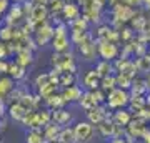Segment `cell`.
Masks as SVG:
<instances>
[{"label":"cell","mask_w":150,"mask_h":143,"mask_svg":"<svg viewBox=\"0 0 150 143\" xmlns=\"http://www.w3.org/2000/svg\"><path fill=\"white\" fill-rule=\"evenodd\" d=\"M130 101V93L122 88H113L108 92L107 100H105V106H108L110 110H118V108H125Z\"/></svg>","instance_id":"6da1fadb"},{"label":"cell","mask_w":150,"mask_h":143,"mask_svg":"<svg viewBox=\"0 0 150 143\" xmlns=\"http://www.w3.org/2000/svg\"><path fill=\"white\" fill-rule=\"evenodd\" d=\"M74 130V137H75V143H88L93 138V133H95V128L92 123H88L87 120L83 122H77L75 127H72Z\"/></svg>","instance_id":"7a4b0ae2"},{"label":"cell","mask_w":150,"mask_h":143,"mask_svg":"<svg viewBox=\"0 0 150 143\" xmlns=\"http://www.w3.org/2000/svg\"><path fill=\"white\" fill-rule=\"evenodd\" d=\"M97 53L102 57L105 62H113L118 57V47L117 43L107 42V40H98V47H97Z\"/></svg>","instance_id":"3957f363"},{"label":"cell","mask_w":150,"mask_h":143,"mask_svg":"<svg viewBox=\"0 0 150 143\" xmlns=\"http://www.w3.org/2000/svg\"><path fill=\"white\" fill-rule=\"evenodd\" d=\"M54 38V27L43 22L42 25H38V28H35V42L40 47H45V43H48Z\"/></svg>","instance_id":"277c9868"},{"label":"cell","mask_w":150,"mask_h":143,"mask_svg":"<svg viewBox=\"0 0 150 143\" xmlns=\"http://www.w3.org/2000/svg\"><path fill=\"white\" fill-rule=\"evenodd\" d=\"M74 117H72V113L69 110H65V108H55V110H50V122L55 123V125H59V127H69L70 123H72Z\"/></svg>","instance_id":"5b68a950"},{"label":"cell","mask_w":150,"mask_h":143,"mask_svg":"<svg viewBox=\"0 0 150 143\" xmlns=\"http://www.w3.org/2000/svg\"><path fill=\"white\" fill-rule=\"evenodd\" d=\"M77 47H79V52H80L82 58L85 60V62H92V60H95L97 47H95V40H92V37H88L87 40H83L82 43H79Z\"/></svg>","instance_id":"8992f818"},{"label":"cell","mask_w":150,"mask_h":143,"mask_svg":"<svg viewBox=\"0 0 150 143\" xmlns=\"http://www.w3.org/2000/svg\"><path fill=\"white\" fill-rule=\"evenodd\" d=\"M107 117L108 115H107V111H105V108L100 106V105H97L95 108H92V110L87 111V118H88L87 122L92 123V125H98V123H102Z\"/></svg>","instance_id":"52a82bcc"},{"label":"cell","mask_w":150,"mask_h":143,"mask_svg":"<svg viewBox=\"0 0 150 143\" xmlns=\"http://www.w3.org/2000/svg\"><path fill=\"white\" fill-rule=\"evenodd\" d=\"M82 82L85 85V88L88 92H93L97 88H100V77L97 75L95 70H88L83 77H82Z\"/></svg>","instance_id":"ba28073f"},{"label":"cell","mask_w":150,"mask_h":143,"mask_svg":"<svg viewBox=\"0 0 150 143\" xmlns=\"http://www.w3.org/2000/svg\"><path fill=\"white\" fill-rule=\"evenodd\" d=\"M8 115H10V118L12 120H15V122H22L23 120V117L27 115V111H28V108L22 101H15V103H12L10 106H8Z\"/></svg>","instance_id":"9c48e42d"},{"label":"cell","mask_w":150,"mask_h":143,"mask_svg":"<svg viewBox=\"0 0 150 143\" xmlns=\"http://www.w3.org/2000/svg\"><path fill=\"white\" fill-rule=\"evenodd\" d=\"M132 113H130L129 110H125V108H118V110H115V113L112 115V122L115 123V125H118V127L125 128L127 125H129L130 122H132Z\"/></svg>","instance_id":"30bf717a"},{"label":"cell","mask_w":150,"mask_h":143,"mask_svg":"<svg viewBox=\"0 0 150 143\" xmlns=\"http://www.w3.org/2000/svg\"><path fill=\"white\" fill-rule=\"evenodd\" d=\"M82 88L79 85H70V87H65V90L62 92V98L65 100V103H72V101H79L82 97Z\"/></svg>","instance_id":"8fae6325"},{"label":"cell","mask_w":150,"mask_h":143,"mask_svg":"<svg viewBox=\"0 0 150 143\" xmlns=\"http://www.w3.org/2000/svg\"><path fill=\"white\" fill-rule=\"evenodd\" d=\"M52 47H54V50L57 53H67L70 50V38L69 35H64V37H54L52 40Z\"/></svg>","instance_id":"7c38bea8"},{"label":"cell","mask_w":150,"mask_h":143,"mask_svg":"<svg viewBox=\"0 0 150 143\" xmlns=\"http://www.w3.org/2000/svg\"><path fill=\"white\" fill-rule=\"evenodd\" d=\"M33 62V55H32V50L28 48H23V50H18L17 52V57H15V63L23 67V68H28V65Z\"/></svg>","instance_id":"4fadbf2b"},{"label":"cell","mask_w":150,"mask_h":143,"mask_svg":"<svg viewBox=\"0 0 150 143\" xmlns=\"http://www.w3.org/2000/svg\"><path fill=\"white\" fill-rule=\"evenodd\" d=\"M13 88H15V80L12 77H7V75L0 77V98H4L8 93H12Z\"/></svg>","instance_id":"5bb4252c"},{"label":"cell","mask_w":150,"mask_h":143,"mask_svg":"<svg viewBox=\"0 0 150 143\" xmlns=\"http://www.w3.org/2000/svg\"><path fill=\"white\" fill-rule=\"evenodd\" d=\"M79 103H80V106L83 108L85 111H88V110H92V108H95L98 103H97V100L93 98V93L92 92H83L82 93V97H80V100H79Z\"/></svg>","instance_id":"9a60e30c"},{"label":"cell","mask_w":150,"mask_h":143,"mask_svg":"<svg viewBox=\"0 0 150 143\" xmlns=\"http://www.w3.org/2000/svg\"><path fill=\"white\" fill-rule=\"evenodd\" d=\"M12 78L15 80H22L25 78V75H27V68H23V67H20V65H17L15 62H8V73Z\"/></svg>","instance_id":"2e32d148"},{"label":"cell","mask_w":150,"mask_h":143,"mask_svg":"<svg viewBox=\"0 0 150 143\" xmlns=\"http://www.w3.org/2000/svg\"><path fill=\"white\" fill-rule=\"evenodd\" d=\"M25 143H47L43 138L42 128H33L25 133Z\"/></svg>","instance_id":"e0dca14e"},{"label":"cell","mask_w":150,"mask_h":143,"mask_svg":"<svg viewBox=\"0 0 150 143\" xmlns=\"http://www.w3.org/2000/svg\"><path fill=\"white\" fill-rule=\"evenodd\" d=\"M62 13H64V17L69 22H72V20H75V18H79L80 10H79V7L75 5V4H65V5L62 7Z\"/></svg>","instance_id":"ac0fdd59"},{"label":"cell","mask_w":150,"mask_h":143,"mask_svg":"<svg viewBox=\"0 0 150 143\" xmlns=\"http://www.w3.org/2000/svg\"><path fill=\"white\" fill-rule=\"evenodd\" d=\"M57 142H60V143H75V137H74V130H72V127L60 128V133H59Z\"/></svg>","instance_id":"d6986e66"},{"label":"cell","mask_w":150,"mask_h":143,"mask_svg":"<svg viewBox=\"0 0 150 143\" xmlns=\"http://www.w3.org/2000/svg\"><path fill=\"white\" fill-rule=\"evenodd\" d=\"M95 72H97V75L102 78V77H105V75L113 73V67H112V63H110V62L102 60V62H98V63L95 65Z\"/></svg>","instance_id":"ffe728a7"},{"label":"cell","mask_w":150,"mask_h":143,"mask_svg":"<svg viewBox=\"0 0 150 143\" xmlns=\"http://www.w3.org/2000/svg\"><path fill=\"white\" fill-rule=\"evenodd\" d=\"M100 88L103 92H110L115 88V73H110V75H105L100 78Z\"/></svg>","instance_id":"44dd1931"},{"label":"cell","mask_w":150,"mask_h":143,"mask_svg":"<svg viewBox=\"0 0 150 143\" xmlns=\"http://www.w3.org/2000/svg\"><path fill=\"white\" fill-rule=\"evenodd\" d=\"M77 77L75 73H69V72H60V78H59V85L62 87H70V85H77Z\"/></svg>","instance_id":"7402d4cb"},{"label":"cell","mask_w":150,"mask_h":143,"mask_svg":"<svg viewBox=\"0 0 150 143\" xmlns=\"http://www.w3.org/2000/svg\"><path fill=\"white\" fill-rule=\"evenodd\" d=\"M45 101H47V105L48 106H52V108H62V106L65 105V100L62 98V95H50L48 98H45Z\"/></svg>","instance_id":"603a6c76"},{"label":"cell","mask_w":150,"mask_h":143,"mask_svg":"<svg viewBox=\"0 0 150 143\" xmlns=\"http://www.w3.org/2000/svg\"><path fill=\"white\" fill-rule=\"evenodd\" d=\"M13 38V27L10 25H5L0 28V42L7 43L8 40H12Z\"/></svg>","instance_id":"cb8c5ba5"},{"label":"cell","mask_w":150,"mask_h":143,"mask_svg":"<svg viewBox=\"0 0 150 143\" xmlns=\"http://www.w3.org/2000/svg\"><path fill=\"white\" fill-rule=\"evenodd\" d=\"M135 67H137V72H149L150 70V55H145V57L139 58Z\"/></svg>","instance_id":"d4e9b609"},{"label":"cell","mask_w":150,"mask_h":143,"mask_svg":"<svg viewBox=\"0 0 150 143\" xmlns=\"http://www.w3.org/2000/svg\"><path fill=\"white\" fill-rule=\"evenodd\" d=\"M48 82H50V78H48V73H40L37 77V78H35V87H37V88H40V87H43V85H47Z\"/></svg>","instance_id":"484cf974"},{"label":"cell","mask_w":150,"mask_h":143,"mask_svg":"<svg viewBox=\"0 0 150 143\" xmlns=\"http://www.w3.org/2000/svg\"><path fill=\"white\" fill-rule=\"evenodd\" d=\"M8 55H10L8 45H7V43H4V42H0V60H5Z\"/></svg>","instance_id":"4316f807"},{"label":"cell","mask_w":150,"mask_h":143,"mask_svg":"<svg viewBox=\"0 0 150 143\" xmlns=\"http://www.w3.org/2000/svg\"><path fill=\"white\" fill-rule=\"evenodd\" d=\"M8 73V62L7 60H0V77Z\"/></svg>","instance_id":"83f0119b"},{"label":"cell","mask_w":150,"mask_h":143,"mask_svg":"<svg viewBox=\"0 0 150 143\" xmlns=\"http://www.w3.org/2000/svg\"><path fill=\"white\" fill-rule=\"evenodd\" d=\"M8 7H10V0H0V13L2 15L8 10Z\"/></svg>","instance_id":"f1b7e54d"},{"label":"cell","mask_w":150,"mask_h":143,"mask_svg":"<svg viewBox=\"0 0 150 143\" xmlns=\"http://www.w3.org/2000/svg\"><path fill=\"white\" fill-rule=\"evenodd\" d=\"M142 137H144V143H150V130L145 128V132L142 133Z\"/></svg>","instance_id":"f546056e"},{"label":"cell","mask_w":150,"mask_h":143,"mask_svg":"<svg viewBox=\"0 0 150 143\" xmlns=\"http://www.w3.org/2000/svg\"><path fill=\"white\" fill-rule=\"evenodd\" d=\"M5 111H7L5 103H4V100H2V98H0V117H4V115H5Z\"/></svg>","instance_id":"4dcf8cb0"},{"label":"cell","mask_w":150,"mask_h":143,"mask_svg":"<svg viewBox=\"0 0 150 143\" xmlns=\"http://www.w3.org/2000/svg\"><path fill=\"white\" fill-rule=\"evenodd\" d=\"M145 83H147V88H149V90H150V75H149V77H147V80H145Z\"/></svg>","instance_id":"1f68e13d"},{"label":"cell","mask_w":150,"mask_h":143,"mask_svg":"<svg viewBox=\"0 0 150 143\" xmlns=\"http://www.w3.org/2000/svg\"><path fill=\"white\" fill-rule=\"evenodd\" d=\"M135 143H142V142H135Z\"/></svg>","instance_id":"d6a6232c"},{"label":"cell","mask_w":150,"mask_h":143,"mask_svg":"<svg viewBox=\"0 0 150 143\" xmlns=\"http://www.w3.org/2000/svg\"><path fill=\"white\" fill-rule=\"evenodd\" d=\"M0 142H2V137H0Z\"/></svg>","instance_id":"836d02e7"}]
</instances>
